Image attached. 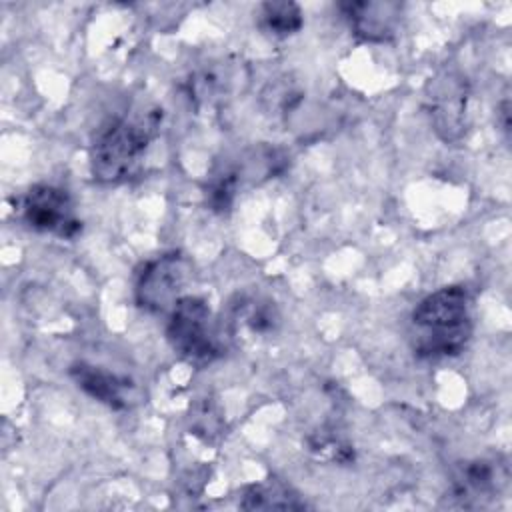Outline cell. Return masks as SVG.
I'll use <instances>...</instances> for the list:
<instances>
[{
	"label": "cell",
	"instance_id": "obj_4",
	"mask_svg": "<svg viewBox=\"0 0 512 512\" xmlns=\"http://www.w3.org/2000/svg\"><path fill=\"white\" fill-rule=\"evenodd\" d=\"M192 266L180 252H166L146 262L134 286V298L146 312H166L184 296Z\"/></svg>",
	"mask_w": 512,
	"mask_h": 512
},
{
	"label": "cell",
	"instance_id": "obj_1",
	"mask_svg": "<svg viewBox=\"0 0 512 512\" xmlns=\"http://www.w3.org/2000/svg\"><path fill=\"white\" fill-rule=\"evenodd\" d=\"M472 296L460 286H444L418 302L412 312V346L420 358L460 354L472 338Z\"/></svg>",
	"mask_w": 512,
	"mask_h": 512
},
{
	"label": "cell",
	"instance_id": "obj_2",
	"mask_svg": "<svg viewBox=\"0 0 512 512\" xmlns=\"http://www.w3.org/2000/svg\"><path fill=\"white\" fill-rule=\"evenodd\" d=\"M162 110H146L134 116L106 120L90 144V172L102 184H118L130 178L148 144L156 138Z\"/></svg>",
	"mask_w": 512,
	"mask_h": 512
},
{
	"label": "cell",
	"instance_id": "obj_11",
	"mask_svg": "<svg viewBox=\"0 0 512 512\" xmlns=\"http://www.w3.org/2000/svg\"><path fill=\"white\" fill-rule=\"evenodd\" d=\"M232 322L252 336H270L280 324V314L266 298H242L234 308Z\"/></svg>",
	"mask_w": 512,
	"mask_h": 512
},
{
	"label": "cell",
	"instance_id": "obj_10",
	"mask_svg": "<svg viewBox=\"0 0 512 512\" xmlns=\"http://www.w3.org/2000/svg\"><path fill=\"white\" fill-rule=\"evenodd\" d=\"M240 508L244 510H302L306 502L298 492L278 478L250 484L242 492Z\"/></svg>",
	"mask_w": 512,
	"mask_h": 512
},
{
	"label": "cell",
	"instance_id": "obj_7",
	"mask_svg": "<svg viewBox=\"0 0 512 512\" xmlns=\"http://www.w3.org/2000/svg\"><path fill=\"white\" fill-rule=\"evenodd\" d=\"M508 482V468L502 462L476 458L462 462L452 478L450 494L464 508H476L502 492Z\"/></svg>",
	"mask_w": 512,
	"mask_h": 512
},
{
	"label": "cell",
	"instance_id": "obj_6",
	"mask_svg": "<svg viewBox=\"0 0 512 512\" xmlns=\"http://www.w3.org/2000/svg\"><path fill=\"white\" fill-rule=\"evenodd\" d=\"M468 92L462 78L446 72L428 84L430 120L438 136L446 142H456L466 132Z\"/></svg>",
	"mask_w": 512,
	"mask_h": 512
},
{
	"label": "cell",
	"instance_id": "obj_5",
	"mask_svg": "<svg viewBox=\"0 0 512 512\" xmlns=\"http://www.w3.org/2000/svg\"><path fill=\"white\" fill-rule=\"evenodd\" d=\"M20 216L32 230L66 240L76 238L82 230L70 194L52 184H34L28 188L20 200Z\"/></svg>",
	"mask_w": 512,
	"mask_h": 512
},
{
	"label": "cell",
	"instance_id": "obj_9",
	"mask_svg": "<svg viewBox=\"0 0 512 512\" xmlns=\"http://www.w3.org/2000/svg\"><path fill=\"white\" fill-rule=\"evenodd\" d=\"M70 376L84 394H88L90 398L106 406L114 410H124L130 406L134 384L128 378L112 374L108 370H102L86 362L72 364Z\"/></svg>",
	"mask_w": 512,
	"mask_h": 512
},
{
	"label": "cell",
	"instance_id": "obj_13",
	"mask_svg": "<svg viewBox=\"0 0 512 512\" xmlns=\"http://www.w3.org/2000/svg\"><path fill=\"white\" fill-rule=\"evenodd\" d=\"M236 188H238V178L234 170H222L218 176H214L208 184L206 190V202L210 204L212 210L224 212L226 208H230L234 196H236Z\"/></svg>",
	"mask_w": 512,
	"mask_h": 512
},
{
	"label": "cell",
	"instance_id": "obj_3",
	"mask_svg": "<svg viewBox=\"0 0 512 512\" xmlns=\"http://www.w3.org/2000/svg\"><path fill=\"white\" fill-rule=\"evenodd\" d=\"M204 298L184 294L170 310L166 338L172 350L192 366L204 368L220 354V338Z\"/></svg>",
	"mask_w": 512,
	"mask_h": 512
},
{
	"label": "cell",
	"instance_id": "obj_12",
	"mask_svg": "<svg viewBox=\"0 0 512 512\" xmlns=\"http://www.w3.org/2000/svg\"><path fill=\"white\" fill-rule=\"evenodd\" d=\"M304 24L302 10L298 4L288 0L264 2L260 6V28L276 38L296 34Z\"/></svg>",
	"mask_w": 512,
	"mask_h": 512
},
{
	"label": "cell",
	"instance_id": "obj_8",
	"mask_svg": "<svg viewBox=\"0 0 512 512\" xmlns=\"http://www.w3.org/2000/svg\"><path fill=\"white\" fill-rule=\"evenodd\" d=\"M340 10L352 30L370 42L390 40L402 16V4L398 2H344Z\"/></svg>",
	"mask_w": 512,
	"mask_h": 512
},
{
	"label": "cell",
	"instance_id": "obj_14",
	"mask_svg": "<svg viewBox=\"0 0 512 512\" xmlns=\"http://www.w3.org/2000/svg\"><path fill=\"white\" fill-rule=\"evenodd\" d=\"M326 446L334 448V444H332V442H328V440H320V444H314V448H312V450H320V452H322ZM344 450H346V448H342L340 444H336V450H332V458H334V460H338V462H342V460H340V456H338V452H344Z\"/></svg>",
	"mask_w": 512,
	"mask_h": 512
}]
</instances>
